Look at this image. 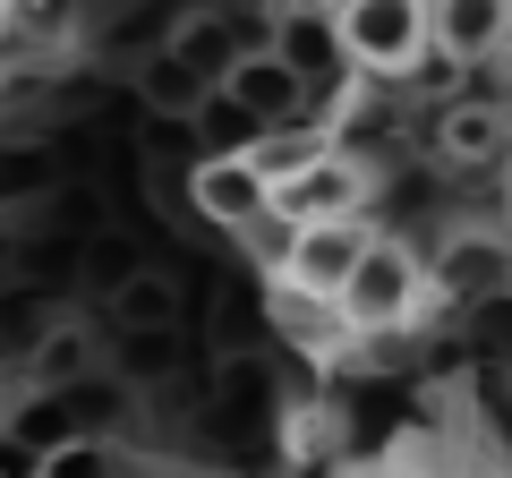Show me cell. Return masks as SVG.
Listing matches in <instances>:
<instances>
[{"label": "cell", "mask_w": 512, "mask_h": 478, "mask_svg": "<svg viewBox=\"0 0 512 478\" xmlns=\"http://www.w3.org/2000/svg\"><path fill=\"white\" fill-rule=\"evenodd\" d=\"M436 299V274H427V257H410L402 239H367V257L350 265L342 299H333V316H342L350 333H402L419 325V308Z\"/></svg>", "instance_id": "6da1fadb"}, {"label": "cell", "mask_w": 512, "mask_h": 478, "mask_svg": "<svg viewBox=\"0 0 512 478\" xmlns=\"http://www.w3.org/2000/svg\"><path fill=\"white\" fill-rule=\"evenodd\" d=\"M333 52L359 77H419L427 60V0H359L333 18Z\"/></svg>", "instance_id": "7a4b0ae2"}, {"label": "cell", "mask_w": 512, "mask_h": 478, "mask_svg": "<svg viewBox=\"0 0 512 478\" xmlns=\"http://www.w3.org/2000/svg\"><path fill=\"white\" fill-rule=\"evenodd\" d=\"M367 188H376V180H367L342 146H325L316 163H299L291 180H274L265 197H274V222L308 231V222H350V214H367Z\"/></svg>", "instance_id": "3957f363"}, {"label": "cell", "mask_w": 512, "mask_h": 478, "mask_svg": "<svg viewBox=\"0 0 512 478\" xmlns=\"http://www.w3.org/2000/svg\"><path fill=\"white\" fill-rule=\"evenodd\" d=\"M214 94H222L231 111H248L256 129H299V120H308V77H299L274 43H248V52L222 69Z\"/></svg>", "instance_id": "277c9868"}, {"label": "cell", "mask_w": 512, "mask_h": 478, "mask_svg": "<svg viewBox=\"0 0 512 478\" xmlns=\"http://www.w3.org/2000/svg\"><path fill=\"white\" fill-rule=\"evenodd\" d=\"M367 239H376V222L367 214H350V222H308V231H291V257H282V291H299V299H342V282H350V265L367 257Z\"/></svg>", "instance_id": "5b68a950"}, {"label": "cell", "mask_w": 512, "mask_h": 478, "mask_svg": "<svg viewBox=\"0 0 512 478\" xmlns=\"http://www.w3.org/2000/svg\"><path fill=\"white\" fill-rule=\"evenodd\" d=\"M188 214L214 222V231H248L256 214H274V197H265V180H256L248 154H205V163H188Z\"/></svg>", "instance_id": "8992f818"}, {"label": "cell", "mask_w": 512, "mask_h": 478, "mask_svg": "<svg viewBox=\"0 0 512 478\" xmlns=\"http://www.w3.org/2000/svg\"><path fill=\"white\" fill-rule=\"evenodd\" d=\"M103 376V325H86V316H52V325L35 333V350H26V385L35 393H77Z\"/></svg>", "instance_id": "52a82bcc"}, {"label": "cell", "mask_w": 512, "mask_h": 478, "mask_svg": "<svg viewBox=\"0 0 512 478\" xmlns=\"http://www.w3.org/2000/svg\"><path fill=\"white\" fill-rule=\"evenodd\" d=\"M103 316H111V333H188V291L163 265H137V274H120L103 291Z\"/></svg>", "instance_id": "ba28073f"}, {"label": "cell", "mask_w": 512, "mask_h": 478, "mask_svg": "<svg viewBox=\"0 0 512 478\" xmlns=\"http://www.w3.org/2000/svg\"><path fill=\"white\" fill-rule=\"evenodd\" d=\"M504 18L512 0H427V52H444L453 69H478L504 43Z\"/></svg>", "instance_id": "9c48e42d"}, {"label": "cell", "mask_w": 512, "mask_h": 478, "mask_svg": "<svg viewBox=\"0 0 512 478\" xmlns=\"http://www.w3.org/2000/svg\"><path fill=\"white\" fill-rule=\"evenodd\" d=\"M436 154L453 171H495L512 154V120L504 103H444L436 111Z\"/></svg>", "instance_id": "30bf717a"}, {"label": "cell", "mask_w": 512, "mask_h": 478, "mask_svg": "<svg viewBox=\"0 0 512 478\" xmlns=\"http://www.w3.org/2000/svg\"><path fill=\"white\" fill-rule=\"evenodd\" d=\"M205 94H214V86H205V77L188 69V60L171 52V43H154V52L137 60V103H146L154 120H197V111H205Z\"/></svg>", "instance_id": "8fae6325"}, {"label": "cell", "mask_w": 512, "mask_h": 478, "mask_svg": "<svg viewBox=\"0 0 512 478\" xmlns=\"http://www.w3.org/2000/svg\"><path fill=\"white\" fill-rule=\"evenodd\" d=\"M188 359L180 333H103V368H120L128 385H171Z\"/></svg>", "instance_id": "7c38bea8"}, {"label": "cell", "mask_w": 512, "mask_h": 478, "mask_svg": "<svg viewBox=\"0 0 512 478\" xmlns=\"http://www.w3.org/2000/svg\"><path fill=\"white\" fill-rule=\"evenodd\" d=\"M325 146H333V137L316 129V120H299V129H256V146H239V154H248V163H256V180L274 188V180H291L299 163H316V154H325Z\"/></svg>", "instance_id": "4fadbf2b"}, {"label": "cell", "mask_w": 512, "mask_h": 478, "mask_svg": "<svg viewBox=\"0 0 512 478\" xmlns=\"http://www.w3.org/2000/svg\"><path fill=\"white\" fill-rule=\"evenodd\" d=\"M171 52H180V60H188V69H197V77H205V86H222V69H231V60H239V52H248V43H239V35H231V18H188V26H180V35H171Z\"/></svg>", "instance_id": "5bb4252c"}, {"label": "cell", "mask_w": 512, "mask_h": 478, "mask_svg": "<svg viewBox=\"0 0 512 478\" xmlns=\"http://www.w3.org/2000/svg\"><path fill=\"white\" fill-rule=\"evenodd\" d=\"M504 257H512V248H495V239H453L444 291H453V299H470V291H504Z\"/></svg>", "instance_id": "9a60e30c"}, {"label": "cell", "mask_w": 512, "mask_h": 478, "mask_svg": "<svg viewBox=\"0 0 512 478\" xmlns=\"http://www.w3.org/2000/svg\"><path fill=\"white\" fill-rule=\"evenodd\" d=\"M239 239H248V257L265 265V274H282V257H291V222L256 214V222H248V231H239Z\"/></svg>", "instance_id": "2e32d148"}, {"label": "cell", "mask_w": 512, "mask_h": 478, "mask_svg": "<svg viewBox=\"0 0 512 478\" xmlns=\"http://www.w3.org/2000/svg\"><path fill=\"white\" fill-rule=\"evenodd\" d=\"M495 197H504V214H512V154L495 163Z\"/></svg>", "instance_id": "e0dca14e"}, {"label": "cell", "mask_w": 512, "mask_h": 478, "mask_svg": "<svg viewBox=\"0 0 512 478\" xmlns=\"http://www.w3.org/2000/svg\"><path fill=\"white\" fill-rule=\"evenodd\" d=\"M308 9L316 18H342V9H359V0H308Z\"/></svg>", "instance_id": "ac0fdd59"}, {"label": "cell", "mask_w": 512, "mask_h": 478, "mask_svg": "<svg viewBox=\"0 0 512 478\" xmlns=\"http://www.w3.org/2000/svg\"><path fill=\"white\" fill-rule=\"evenodd\" d=\"M495 60H504V69H512V18H504V43H495Z\"/></svg>", "instance_id": "d6986e66"}, {"label": "cell", "mask_w": 512, "mask_h": 478, "mask_svg": "<svg viewBox=\"0 0 512 478\" xmlns=\"http://www.w3.org/2000/svg\"><path fill=\"white\" fill-rule=\"evenodd\" d=\"M504 308H512V257H504Z\"/></svg>", "instance_id": "ffe728a7"}, {"label": "cell", "mask_w": 512, "mask_h": 478, "mask_svg": "<svg viewBox=\"0 0 512 478\" xmlns=\"http://www.w3.org/2000/svg\"><path fill=\"white\" fill-rule=\"evenodd\" d=\"M504 385H512V368H504Z\"/></svg>", "instance_id": "44dd1931"}, {"label": "cell", "mask_w": 512, "mask_h": 478, "mask_svg": "<svg viewBox=\"0 0 512 478\" xmlns=\"http://www.w3.org/2000/svg\"><path fill=\"white\" fill-rule=\"evenodd\" d=\"M35 478H43V470H35Z\"/></svg>", "instance_id": "7402d4cb"}]
</instances>
